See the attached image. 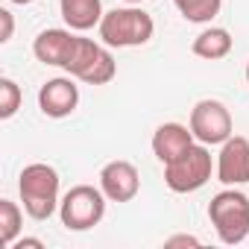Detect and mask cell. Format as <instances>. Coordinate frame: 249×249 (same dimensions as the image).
I'll return each instance as SVG.
<instances>
[{
  "instance_id": "cell-1",
  "label": "cell",
  "mask_w": 249,
  "mask_h": 249,
  "mask_svg": "<svg viewBox=\"0 0 249 249\" xmlns=\"http://www.w3.org/2000/svg\"><path fill=\"white\" fill-rule=\"evenodd\" d=\"M24 211L33 220H47L59 205V173L50 164H27L18 179Z\"/></svg>"
},
{
  "instance_id": "cell-2",
  "label": "cell",
  "mask_w": 249,
  "mask_h": 249,
  "mask_svg": "<svg viewBox=\"0 0 249 249\" xmlns=\"http://www.w3.org/2000/svg\"><path fill=\"white\" fill-rule=\"evenodd\" d=\"M208 220L223 243H243L249 237V196L234 188L220 191L208 202Z\"/></svg>"
},
{
  "instance_id": "cell-3",
  "label": "cell",
  "mask_w": 249,
  "mask_h": 249,
  "mask_svg": "<svg viewBox=\"0 0 249 249\" xmlns=\"http://www.w3.org/2000/svg\"><path fill=\"white\" fill-rule=\"evenodd\" d=\"M97 27H100L103 44H108V47H141L156 33L153 18L144 9H135V6L106 12Z\"/></svg>"
},
{
  "instance_id": "cell-4",
  "label": "cell",
  "mask_w": 249,
  "mask_h": 249,
  "mask_svg": "<svg viewBox=\"0 0 249 249\" xmlns=\"http://www.w3.org/2000/svg\"><path fill=\"white\" fill-rule=\"evenodd\" d=\"M103 214H106V194H103V188H94V185H76L59 202L62 226L71 231L94 229L103 220Z\"/></svg>"
},
{
  "instance_id": "cell-5",
  "label": "cell",
  "mask_w": 249,
  "mask_h": 249,
  "mask_svg": "<svg viewBox=\"0 0 249 249\" xmlns=\"http://www.w3.org/2000/svg\"><path fill=\"white\" fill-rule=\"evenodd\" d=\"M65 71L71 76L88 82V85H106V82L114 79L117 65H114V59H111V53L106 47H100L91 38H79L76 36L73 50H71V56L65 62Z\"/></svg>"
},
{
  "instance_id": "cell-6",
  "label": "cell",
  "mask_w": 249,
  "mask_h": 249,
  "mask_svg": "<svg viewBox=\"0 0 249 249\" xmlns=\"http://www.w3.org/2000/svg\"><path fill=\"white\" fill-rule=\"evenodd\" d=\"M211 179L208 144H191L179 159L164 164V182L173 194H194Z\"/></svg>"
},
{
  "instance_id": "cell-7",
  "label": "cell",
  "mask_w": 249,
  "mask_h": 249,
  "mask_svg": "<svg viewBox=\"0 0 249 249\" xmlns=\"http://www.w3.org/2000/svg\"><path fill=\"white\" fill-rule=\"evenodd\" d=\"M191 132L199 144H226L231 138V114L220 100H199L191 108Z\"/></svg>"
},
{
  "instance_id": "cell-8",
  "label": "cell",
  "mask_w": 249,
  "mask_h": 249,
  "mask_svg": "<svg viewBox=\"0 0 249 249\" xmlns=\"http://www.w3.org/2000/svg\"><path fill=\"white\" fill-rule=\"evenodd\" d=\"M100 188L106 194V199L111 202H129L138 196L141 179L132 161H108L100 170Z\"/></svg>"
},
{
  "instance_id": "cell-9",
  "label": "cell",
  "mask_w": 249,
  "mask_h": 249,
  "mask_svg": "<svg viewBox=\"0 0 249 249\" xmlns=\"http://www.w3.org/2000/svg\"><path fill=\"white\" fill-rule=\"evenodd\" d=\"M217 179L223 185H246L249 182V141L231 135L217 156Z\"/></svg>"
},
{
  "instance_id": "cell-10",
  "label": "cell",
  "mask_w": 249,
  "mask_h": 249,
  "mask_svg": "<svg viewBox=\"0 0 249 249\" xmlns=\"http://www.w3.org/2000/svg\"><path fill=\"white\" fill-rule=\"evenodd\" d=\"M79 103V88L71 82V79H50L41 85L38 91V108L47 114V117H68L73 114Z\"/></svg>"
},
{
  "instance_id": "cell-11",
  "label": "cell",
  "mask_w": 249,
  "mask_h": 249,
  "mask_svg": "<svg viewBox=\"0 0 249 249\" xmlns=\"http://www.w3.org/2000/svg\"><path fill=\"white\" fill-rule=\"evenodd\" d=\"M191 144H194V132L191 126H182V123H161L153 135V153L161 164H170L173 159H179Z\"/></svg>"
},
{
  "instance_id": "cell-12",
  "label": "cell",
  "mask_w": 249,
  "mask_h": 249,
  "mask_svg": "<svg viewBox=\"0 0 249 249\" xmlns=\"http://www.w3.org/2000/svg\"><path fill=\"white\" fill-rule=\"evenodd\" d=\"M73 41L76 36L71 30H44L38 33V38L33 41V53L38 62L44 65H56V68H65L71 50H73Z\"/></svg>"
},
{
  "instance_id": "cell-13",
  "label": "cell",
  "mask_w": 249,
  "mask_h": 249,
  "mask_svg": "<svg viewBox=\"0 0 249 249\" xmlns=\"http://www.w3.org/2000/svg\"><path fill=\"white\" fill-rule=\"evenodd\" d=\"M59 9H62L65 24L76 33H85V30H91L94 24L103 21V3L100 0H59Z\"/></svg>"
},
{
  "instance_id": "cell-14",
  "label": "cell",
  "mask_w": 249,
  "mask_h": 249,
  "mask_svg": "<svg viewBox=\"0 0 249 249\" xmlns=\"http://www.w3.org/2000/svg\"><path fill=\"white\" fill-rule=\"evenodd\" d=\"M194 56L199 59H208V62H217V59H226L231 53V36L229 30L223 27H211V30H202L196 38H194Z\"/></svg>"
},
{
  "instance_id": "cell-15",
  "label": "cell",
  "mask_w": 249,
  "mask_h": 249,
  "mask_svg": "<svg viewBox=\"0 0 249 249\" xmlns=\"http://www.w3.org/2000/svg\"><path fill=\"white\" fill-rule=\"evenodd\" d=\"M173 3L182 12V18H188L191 24H208L220 12L223 0H173Z\"/></svg>"
},
{
  "instance_id": "cell-16",
  "label": "cell",
  "mask_w": 249,
  "mask_h": 249,
  "mask_svg": "<svg viewBox=\"0 0 249 249\" xmlns=\"http://www.w3.org/2000/svg\"><path fill=\"white\" fill-rule=\"evenodd\" d=\"M21 223H24L21 208L12 199H0V243L12 246L15 237H18V231H21Z\"/></svg>"
},
{
  "instance_id": "cell-17",
  "label": "cell",
  "mask_w": 249,
  "mask_h": 249,
  "mask_svg": "<svg viewBox=\"0 0 249 249\" xmlns=\"http://www.w3.org/2000/svg\"><path fill=\"white\" fill-rule=\"evenodd\" d=\"M18 108H21V88H18L15 79L3 76L0 79V117L9 120Z\"/></svg>"
},
{
  "instance_id": "cell-18",
  "label": "cell",
  "mask_w": 249,
  "mask_h": 249,
  "mask_svg": "<svg viewBox=\"0 0 249 249\" xmlns=\"http://www.w3.org/2000/svg\"><path fill=\"white\" fill-rule=\"evenodd\" d=\"M0 21H3V33H0V41H9L12 38V30H15V21H12V12L9 9H0Z\"/></svg>"
},
{
  "instance_id": "cell-19",
  "label": "cell",
  "mask_w": 249,
  "mask_h": 249,
  "mask_svg": "<svg viewBox=\"0 0 249 249\" xmlns=\"http://www.w3.org/2000/svg\"><path fill=\"white\" fill-rule=\"evenodd\" d=\"M164 246H199V240L194 234H176V237H167Z\"/></svg>"
},
{
  "instance_id": "cell-20",
  "label": "cell",
  "mask_w": 249,
  "mask_h": 249,
  "mask_svg": "<svg viewBox=\"0 0 249 249\" xmlns=\"http://www.w3.org/2000/svg\"><path fill=\"white\" fill-rule=\"evenodd\" d=\"M24 246H27V249H44V243H41L38 237H24V240H18V243H12L9 249H24Z\"/></svg>"
},
{
  "instance_id": "cell-21",
  "label": "cell",
  "mask_w": 249,
  "mask_h": 249,
  "mask_svg": "<svg viewBox=\"0 0 249 249\" xmlns=\"http://www.w3.org/2000/svg\"><path fill=\"white\" fill-rule=\"evenodd\" d=\"M12 3H21L24 6V3H33V0H12Z\"/></svg>"
},
{
  "instance_id": "cell-22",
  "label": "cell",
  "mask_w": 249,
  "mask_h": 249,
  "mask_svg": "<svg viewBox=\"0 0 249 249\" xmlns=\"http://www.w3.org/2000/svg\"><path fill=\"white\" fill-rule=\"evenodd\" d=\"M246 82H249V65H246Z\"/></svg>"
},
{
  "instance_id": "cell-23",
  "label": "cell",
  "mask_w": 249,
  "mask_h": 249,
  "mask_svg": "<svg viewBox=\"0 0 249 249\" xmlns=\"http://www.w3.org/2000/svg\"><path fill=\"white\" fill-rule=\"evenodd\" d=\"M126 3H141V0H126Z\"/></svg>"
}]
</instances>
